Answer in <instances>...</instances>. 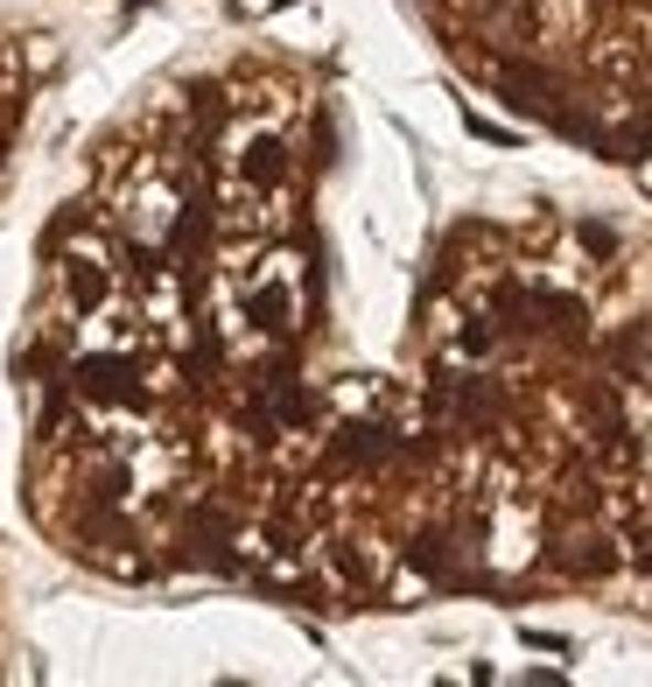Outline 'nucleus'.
<instances>
[{
	"label": "nucleus",
	"instance_id": "nucleus-4",
	"mask_svg": "<svg viewBox=\"0 0 652 687\" xmlns=\"http://www.w3.org/2000/svg\"><path fill=\"white\" fill-rule=\"evenodd\" d=\"M0 674H8V624H0Z\"/></svg>",
	"mask_w": 652,
	"mask_h": 687
},
{
	"label": "nucleus",
	"instance_id": "nucleus-1",
	"mask_svg": "<svg viewBox=\"0 0 652 687\" xmlns=\"http://www.w3.org/2000/svg\"><path fill=\"white\" fill-rule=\"evenodd\" d=\"M344 148L330 70L274 43L162 70L85 148L14 337L29 526L316 618L652 610V239L562 189L435 197L366 351Z\"/></svg>",
	"mask_w": 652,
	"mask_h": 687
},
{
	"label": "nucleus",
	"instance_id": "nucleus-3",
	"mask_svg": "<svg viewBox=\"0 0 652 687\" xmlns=\"http://www.w3.org/2000/svg\"><path fill=\"white\" fill-rule=\"evenodd\" d=\"M29 112H35V56L29 43L0 22V197H8V176H14V155H22V133H29Z\"/></svg>",
	"mask_w": 652,
	"mask_h": 687
},
{
	"label": "nucleus",
	"instance_id": "nucleus-2",
	"mask_svg": "<svg viewBox=\"0 0 652 687\" xmlns=\"http://www.w3.org/2000/svg\"><path fill=\"white\" fill-rule=\"evenodd\" d=\"M470 99L652 197V0H408Z\"/></svg>",
	"mask_w": 652,
	"mask_h": 687
}]
</instances>
